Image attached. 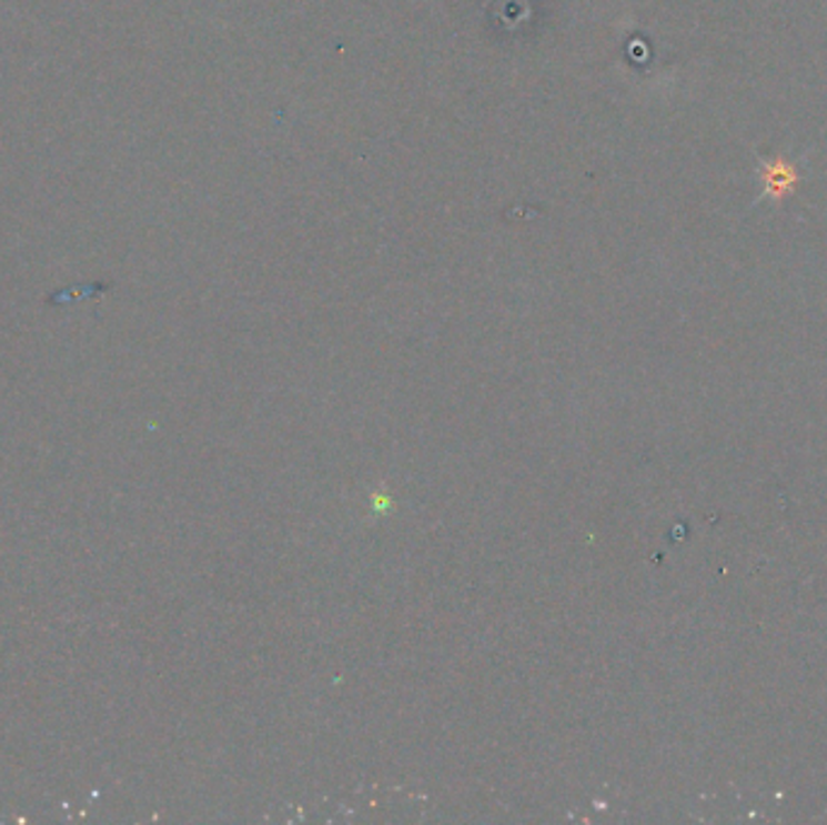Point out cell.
<instances>
[{
    "mask_svg": "<svg viewBox=\"0 0 827 825\" xmlns=\"http://www.w3.org/2000/svg\"><path fill=\"white\" fill-rule=\"evenodd\" d=\"M757 174L763 180V194L755 204L769 199L775 204L794 194L798 184H801V172H798V160H784V158H757Z\"/></svg>",
    "mask_w": 827,
    "mask_h": 825,
    "instance_id": "1",
    "label": "cell"
}]
</instances>
